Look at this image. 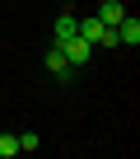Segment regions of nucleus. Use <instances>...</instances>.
Listing matches in <instances>:
<instances>
[{"label": "nucleus", "instance_id": "obj_1", "mask_svg": "<svg viewBox=\"0 0 140 159\" xmlns=\"http://www.w3.org/2000/svg\"><path fill=\"white\" fill-rule=\"evenodd\" d=\"M75 33L89 42V47H117V28H107L98 14H89V19H80L75 24Z\"/></svg>", "mask_w": 140, "mask_h": 159}, {"label": "nucleus", "instance_id": "obj_2", "mask_svg": "<svg viewBox=\"0 0 140 159\" xmlns=\"http://www.w3.org/2000/svg\"><path fill=\"white\" fill-rule=\"evenodd\" d=\"M61 52H65V61L75 66V70H84V66H89V52H94V47H89V42H84L80 33H75V38H65V42H61Z\"/></svg>", "mask_w": 140, "mask_h": 159}, {"label": "nucleus", "instance_id": "obj_3", "mask_svg": "<svg viewBox=\"0 0 140 159\" xmlns=\"http://www.w3.org/2000/svg\"><path fill=\"white\" fill-rule=\"evenodd\" d=\"M47 70H51L56 80H70V75H75V66L65 61V52H61V42H51V47H47Z\"/></svg>", "mask_w": 140, "mask_h": 159}, {"label": "nucleus", "instance_id": "obj_4", "mask_svg": "<svg viewBox=\"0 0 140 159\" xmlns=\"http://www.w3.org/2000/svg\"><path fill=\"white\" fill-rule=\"evenodd\" d=\"M117 42L140 47V19H135V14H121V24H117Z\"/></svg>", "mask_w": 140, "mask_h": 159}, {"label": "nucleus", "instance_id": "obj_5", "mask_svg": "<svg viewBox=\"0 0 140 159\" xmlns=\"http://www.w3.org/2000/svg\"><path fill=\"white\" fill-rule=\"evenodd\" d=\"M75 14H56V42H65V38H75Z\"/></svg>", "mask_w": 140, "mask_h": 159}, {"label": "nucleus", "instance_id": "obj_6", "mask_svg": "<svg viewBox=\"0 0 140 159\" xmlns=\"http://www.w3.org/2000/svg\"><path fill=\"white\" fill-rule=\"evenodd\" d=\"M121 14H126V10H121V5H117V0H107V5H103V10H98V19H103V24H107V28H117V24H121Z\"/></svg>", "mask_w": 140, "mask_h": 159}, {"label": "nucleus", "instance_id": "obj_7", "mask_svg": "<svg viewBox=\"0 0 140 159\" xmlns=\"http://www.w3.org/2000/svg\"><path fill=\"white\" fill-rule=\"evenodd\" d=\"M19 154V136L14 131H0V159H14Z\"/></svg>", "mask_w": 140, "mask_h": 159}, {"label": "nucleus", "instance_id": "obj_8", "mask_svg": "<svg viewBox=\"0 0 140 159\" xmlns=\"http://www.w3.org/2000/svg\"><path fill=\"white\" fill-rule=\"evenodd\" d=\"M37 145H42V140H37V131H24V136H19V150H24V154H28V150H37Z\"/></svg>", "mask_w": 140, "mask_h": 159}]
</instances>
